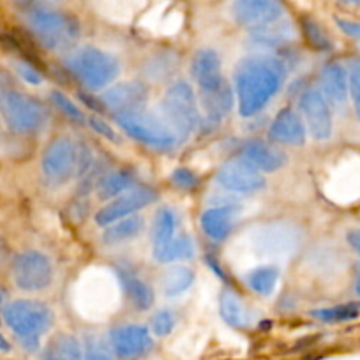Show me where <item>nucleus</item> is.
I'll return each mask as SVG.
<instances>
[{
	"label": "nucleus",
	"mask_w": 360,
	"mask_h": 360,
	"mask_svg": "<svg viewBox=\"0 0 360 360\" xmlns=\"http://www.w3.org/2000/svg\"><path fill=\"white\" fill-rule=\"evenodd\" d=\"M285 78L286 68L278 57L251 55L238 62L235 69V89L240 115L252 117L262 112L281 90Z\"/></svg>",
	"instance_id": "obj_1"
},
{
	"label": "nucleus",
	"mask_w": 360,
	"mask_h": 360,
	"mask_svg": "<svg viewBox=\"0 0 360 360\" xmlns=\"http://www.w3.org/2000/svg\"><path fill=\"white\" fill-rule=\"evenodd\" d=\"M2 316L8 327L15 332L22 346L29 352H37L41 338L53 325V313L39 300H13L2 309Z\"/></svg>",
	"instance_id": "obj_2"
},
{
	"label": "nucleus",
	"mask_w": 360,
	"mask_h": 360,
	"mask_svg": "<svg viewBox=\"0 0 360 360\" xmlns=\"http://www.w3.org/2000/svg\"><path fill=\"white\" fill-rule=\"evenodd\" d=\"M29 25L34 36L48 50H71L79 39V23L68 13L57 9L36 8L29 13Z\"/></svg>",
	"instance_id": "obj_3"
},
{
	"label": "nucleus",
	"mask_w": 360,
	"mask_h": 360,
	"mask_svg": "<svg viewBox=\"0 0 360 360\" xmlns=\"http://www.w3.org/2000/svg\"><path fill=\"white\" fill-rule=\"evenodd\" d=\"M161 119L173 131L176 140H186L198 127L196 96L188 82H176L166 90L161 101Z\"/></svg>",
	"instance_id": "obj_4"
},
{
	"label": "nucleus",
	"mask_w": 360,
	"mask_h": 360,
	"mask_svg": "<svg viewBox=\"0 0 360 360\" xmlns=\"http://www.w3.org/2000/svg\"><path fill=\"white\" fill-rule=\"evenodd\" d=\"M69 71L90 90H101L117 78L119 60L113 55L94 46H83L72 51L65 60Z\"/></svg>",
	"instance_id": "obj_5"
},
{
	"label": "nucleus",
	"mask_w": 360,
	"mask_h": 360,
	"mask_svg": "<svg viewBox=\"0 0 360 360\" xmlns=\"http://www.w3.org/2000/svg\"><path fill=\"white\" fill-rule=\"evenodd\" d=\"M0 113L6 126L16 134L36 133L48 119L46 110L37 99L16 90H4L0 94Z\"/></svg>",
	"instance_id": "obj_6"
},
{
	"label": "nucleus",
	"mask_w": 360,
	"mask_h": 360,
	"mask_svg": "<svg viewBox=\"0 0 360 360\" xmlns=\"http://www.w3.org/2000/svg\"><path fill=\"white\" fill-rule=\"evenodd\" d=\"M115 120L122 127L124 133L148 147L172 148L179 141L161 117L152 115L143 110L117 113Z\"/></svg>",
	"instance_id": "obj_7"
},
{
	"label": "nucleus",
	"mask_w": 360,
	"mask_h": 360,
	"mask_svg": "<svg viewBox=\"0 0 360 360\" xmlns=\"http://www.w3.org/2000/svg\"><path fill=\"white\" fill-rule=\"evenodd\" d=\"M79 148L69 138H57L44 150L41 172L48 184L58 188L78 173Z\"/></svg>",
	"instance_id": "obj_8"
},
{
	"label": "nucleus",
	"mask_w": 360,
	"mask_h": 360,
	"mask_svg": "<svg viewBox=\"0 0 360 360\" xmlns=\"http://www.w3.org/2000/svg\"><path fill=\"white\" fill-rule=\"evenodd\" d=\"M13 279L23 292H41L53 279V265L43 252L23 251L13 259Z\"/></svg>",
	"instance_id": "obj_9"
},
{
	"label": "nucleus",
	"mask_w": 360,
	"mask_h": 360,
	"mask_svg": "<svg viewBox=\"0 0 360 360\" xmlns=\"http://www.w3.org/2000/svg\"><path fill=\"white\" fill-rule=\"evenodd\" d=\"M252 245L258 255L279 258L295 251L299 245V233L295 228L285 223L265 224L252 233Z\"/></svg>",
	"instance_id": "obj_10"
},
{
	"label": "nucleus",
	"mask_w": 360,
	"mask_h": 360,
	"mask_svg": "<svg viewBox=\"0 0 360 360\" xmlns=\"http://www.w3.org/2000/svg\"><path fill=\"white\" fill-rule=\"evenodd\" d=\"M216 182L221 188L226 189V191L244 193V195H251V193H256L265 188V179H263L262 172L252 168L242 158L224 162L217 169Z\"/></svg>",
	"instance_id": "obj_11"
},
{
	"label": "nucleus",
	"mask_w": 360,
	"mask_h": 360,
	"mask_svg": "<svg viewBox=\"0 0 360 360\" xmlns=\"http://www.w3.org/2000/svg\"><path fill=\"white\" fill-rule=\"evenodd\" d=\"M233 16L237 23L252 32L283 20L285 4L281 0H237L233 4Z\"/></svg>",
	"instance_id": "obj_12"
},
{
	"label": "nucleus",
	"mask_w": 360,
	"mask_h": 360,
	"mask_svg": "<svg viewBox=\"0 0 360 360\" xmlns=\"http://www.w3.org/2000/svg\"><path fill=\"white\" fill-rule=\"evenodd\" d=\"M158 200V193L150 188H134L129 191L122 193L120 196L113 198L108 205L103 207L98 214H96V223L99 226H110L115 221L124 219V217L133 216L134 212L141 210L143 207L150 205Z\"/></svg>",
	"instance_id": "obj_13"
},
{
	"label": "nucleus",
	"mask_w": 360,
	"mask_h": 360,
	"mask_svg": "<svg viewBox=\"0 0 360 360\" xmlns=\"http://www.w3.org/2000/svg\"><path fill=\"white\" fill-rule=\"evenodd\" d=\"M304 124L314 140H328L332 134V113L320 90H306L299 101Z\"/></svg>",
	"instance_id": "obj_14"
},
{
	"label": "nucleus",
	"mask_w": 360,
	"mask_h": 360,
	"mask_svg": "<svg viewBox=\"0 0 360 360\" xmlns=\"http://www.w3.org/2000/svg\"><path fill=\"white\" fill-rule=\"evenodd\" d=\"M110 345L119 359L133 360L147 355L154 346L150 330L141 325H122L110 332Z\"/></svg>",
	"instance_id": "obj_15"
},
{
	"label": "nucleus",
	"mask_w": 360,
	"mask_h": 360,
	"mask_svg": "<svg viewBox=\"0 0 360 360\" xmlns=\"http://www.w3.org/2000/svg\"><path fill=\"white\" fill-rule=\"evenodd\" d=\"M101 101L106 108L115 112V115L143 110L145 101H147V86L141 82L117 83L101 96Z\"/></svg>",
	"instance_id": "obj_16"
},
{
	"label": "nucleus",
	"mask_w": 360,
	"mask_h": 360,
	"mask_svg": "<svg viewBox=\"0 0 360 360\" xmlns=\"http://www.w3.org/2000/svg\"><path fill=\"white\" fill-rule=\"evenodd\" d=\"M191 75L200 92H210L223 85L226 79L221 72V58L214 50H200L191 64Z\"/></svg>",
	"instance_id": "obj_17"
},
{
	"label": "nucleus",
	"mask_w": 360,
	"mask_h": 360,
	"mask_svg": "<svg viewBox=\"0 0 360 360\" xmlns=\"http://www.w3.org/2000/svg\"><path fill=\"white\" fill-rule=\"evenodd\" d=\"M269 138L276 143L304 145L306 143V124L299 113L285 108L270 124Z\"/></svg>",
	"instance_id": "obj_18"
},
{
	"label": "nucleus",
	"mask_w": 360,
	"mask_h": 360,
	"mask_svg": "<svg viewBox=\"0 0 360 360\" xmlns=\"http://www.w3.org/2000/svg\"><path fill=\"white\" fill-rule=\"evenodd\" d=\"M240 158L248 161L258 172H278L286 165V155L279 148L265 143V141H249L242 148Z\"/></svg>",
	"instance_id": "obj_19"
},
{
	"label": "nucleus",
	"mask_w": 360,
	"mask_h": 360,
	"mask_svg": "<svg viewBox=\"0 0 360 360\" xmlns=\"http://www.w3.org/2000/svg\"><path fill=\"white\" fill-rule=\"evenodd\" d=\"M321 94L328 105L341 106L348 99V72L338 62L327 64L321 71Z\"/></svg>",
	"instance_id": "obj_20"
},
{
	"label": "nucleus",
	"mask_w": 360,
	"mask_h": 360,
	"mask_svg": "<svg viewBox=\"0 0 360 360\" xmlns=\"http://www.w3.org/2000/svg\"><path fill=\"white\" fill-rule=\"evenodd\" d=\"M202 230L207 237L212 240L221 242L231 233L235 224V210L231 207H216V209H209L202 214Z\"/></svg>",
	"instance_id": "obj_21"
},
{
	"label": "nucleus",
	"mask_w": 360,
	"mask_h": 360,
	"mask_svg": "<svg viewBox=\"0 0 360 360\" xmlns=\"http://www.w3.org/2000/svg\"><path fill=\"white\" fill-rule=\"evenodd\" d=\"M200 101H202V108L205 110L207 119L212 120V122L223 120L233 108V94H231V89L226 82L216 90L200 92Z\"/></svg>",
	"instance_id": "obj_22"
},
{
	"label": "nucleus",
	"mask_w": 360,
	"mask_h": 360,
	"mask_svg": "<svg viewBox=\"0 0 360 360\" xmlns=\"http://www.w3.org/2000/svg\"><path fill=\"white\" fill-rule=\"evenodd\" d=\"M119 279L122 283L124 290H126L127 297H129V300L133 302V306L136 309H150L152 304H154V292H152L147 283H143L138 276H134L133 272H129L126 269L119 270Z\"/></svg>",
	"instance_id": "obj_23"
},
{
	"label": "nucleus",
	"mask_w": 360,
	"mask_h": 360,
	"mask_svg": "<svg viewBox=\"0 0 360 360\" xmlns=\"http://www.w3.org/2000/svg\"><path fill=\"white\" fill-rule=\"evenodd\" d=\"M43 360H83V346L75 335L58 334L44 348Z\"/></svg>",
	"instance_id": "obj_24"
},
{
	"label": "nucleus",
	"mask_w": 360,
	"mask_h": 360,
	"mask_svg": "<svg viewBox=\"0 0 360 360\" xmlns=\"http://www.w3.org/2000/svg\"><path fill=\"white\" fill-rule=\"evenodd\" d=\"M221 318L233 328H245L249 325V313L245 304L233 292H223L219 299Z\"/></svg>",
	"instance_id": "obj_25"
},
{
	"label": "nucleus",
	"mask_w": 360,
	"mask_h": 360,
	"mask_svg": "<svg viewBox=\"0 0 360 360\" xmlns=\"http://www.w3.org/2000/svg\"><path fill=\"white\" fill-rule=\"evenodd\" d=\"M134 184V175L129 169H117V172L108 173L101 179L98 188V195L101 200L117 198L122 193L129 191L131 186Z\"/></svg>",
	"instance_id": "obj_26"
},
{
	"label": "nucleus",
	"mask_w": 360,
	"mask_h": 360,
	"mask_svg": "<svg viewBox=\"0 0 360 360\" xmlns=\"http://www.w3.org/2000/svg\"><path fill=\"white\" fill-rule=\"evenodd\" d=\"M195 283V272L186 265H175L162 276V292L166 297H176L189 290Z\"/></svg>",
	"instance_id": "obj_27"
},
{
	"label": "nucleus",
	"mask_w": 360,
	"mask_h": 360,
	"mask_svg": "<svg viewBox=\"0 0 360 360\" xmlns=\"http://www.w3.org/2000/svg\"><path fill=\"white\" fill-rule=\"evenodd\" d=\"M143 219L138 216H129L124 217V219L115 221L110 226H106L105 238L103 240L106 244H120V242L131 240V238L138 237L143 230Z\"/></svg>",
	"instance_id": "obj_28"
},
{
	"label": "nucleus",
	"mask_w": 360,
	"mask_h": 360,
	"mask_svg": "<svg viewBox=\"0 0 360 360\" xmlns=\"http://www.w3.org/2000/svg\"><path fill=\"white\" fill-rule=\"evenodd\" d=\"M279 279V269L274 265H262L256 266L245 276V281H248V286L256 292L258 295L269 297L270 293L276 290V285H278Z\"/></svg>",
	"instance_id": "obj_29"
},
{
	"label": "nucleus",
	"mask_w": 360,
	"mask_h": 360,
	"mask_svg": "<svg viewBox=\"0 0 360 360\" xmlns=\"http://www.w3.org/2000/svg\"><path fill=\"white\" fill-rule=\"evenodd\" d=\"M176 230V216L172 209H159L154 217V228H152V242H154V249L162 248L168 242H172Z\"/></svg>",
	"instance_id": "obj_30"
},
{
	"label": "nucleus",
	"mask_w": 360,
	"mask_h": 360,
	"mask_svg": "<svg viewBox=\"0 0 360 360\" xmlns=\"http://www.w3.org/2000/svg\"><path fill=\"white\" fill-rule=\"evenodd\" d=\"M195 255V244L189 237L180 235L175 237L172 242H168L162 248L154 249V258L161 263L179 262V259H188Z\"/></svg>",
	"instance_id": "obj_31"
},
{
	"label": "nucleus",
	"mask_w": 360,
	"mask_h": 360,
	"mask_svg": "<svg viewBox=\"0 0 360 360\" xmlns=\"http://www.w3.org/2000/svg\"><path fill=\"white\" fill-rule=\"evenodd\" d=\"M290 39H292V29L283 20L263 27V29L252 30V41H256L262 46H281Z\"/></svg>",
	"instance_id": "obj_32"
},
{
	"label": "nucleus",
	"mask_w": 360,
	"mask_h": 360,
	"mask_svg": "<svg viewBox=\"0 0 360 360\" xmlns=\"http://www.w3.org/2000/svg\"><path fill=\"white\" fill-rule=\"evenodd\" d=\"M83 360H117L112 345L96 334H90L83 339Z\"/></svg>",
	"instance_id": "obj_33"
},
{
	"label": "nucleus",
	"mask_w": 360,
	"mask_h": 360,
	"mask_svg": "<svg viewBox=\"0 0 360 360\" xmlns=\"http://www.w3.org/2000/svg\"><path fill=\"white\" fill-rule=\"evenodd\" d=\"M360 306L359 304H345V306L327 307V309L313 311V316L316 320L325 321V323H339V321H348L359 316Z\"/></svg>",
	"instance_id": "obj_34"
},
{
	"label": "nucleus",
	"mask_w": 360,
	"mask_h": 360,
	"mask_svg": "<svg viewBox=\"0 0 360 360\" xmlns=\"http://www.w3.org/2000/svg\"><path fill=\"white\" fill-rule=\"evenodd\" d=\"M302 32L306 36V41L314 48V50H330V39L323 32L320 25L311 18H302Z\"/></svg>",
	"instance_id": "obj_35"
},
{
	"label": "nucleus",
	"mask_w": 360,
	"mask_h": 360,
	"mask_svg": "<svg viewBox=\"0 0 360 360\" xmlns=\"http://www.w3.org/2000/svg\"><path fill=\"white\" fill-rule=\"evenodd\" d=\"M51 101H53V105L57 106V108L60 110L64 115H68L69 119L76 120V122H83V120H85V115H83L82 110H79L78 106H76L75 103L68 98V96L62 94V92H58V90L51 92Z\"/></svg>",
	"instance_id": "obj_36"
},
{
	"label": "nucleus",
	"mask_w": 360,
	"mask_h": 360,
	"mask_svg": "<svg viewBox=\"0 0 360 360\" xmlns=\"http://www.w3.org/2000/svg\"><path fill=\"white\" fill-rule=\"evenodd\" d=\"M348 89H349V96H352L353 99L355 112L360 119V58H356V60H353L352 64H349Z\"/></svg>",
	"instance_id": "obj_37"
},
{
	"label": "nucleus",
	"mask_w": 360,
	"mask_h": 360,
	"mask_svg": "<svg viewBox=\"0 0 360 360\" xmlns=\"http://www.w3.org/2000/svg\"><path fill=\"white\" fill-rule=\"evenodd\" d=\"M175 321L176 320H175V316H173L172 311L162 309V311H159V313L154 314L150 328L155 335L162 338V335H168L169 332L173 330V327H175Z\"/></svg>",
	"instance_id": "obj_38"
},
{
	"label": "nucleus",
	"mask_w": 360,
	"mask_h": 360,
	"mask_svg": "<svg viewBox=\"0 0 360 360\" xmlns=\"http://www.w3.org/2000/svg\"><path fill=\"white\" fill-rule=\"evenodd\" d=\"M172 182L179 189H193L198 184V176L188 168H176L172 173Z\"/></svg>",
	"instance_id": "obj_39"
},
{
	"label": "nucleus",
	"mask_w": 360,
	"mask_h": 360,
	"mask_svg": "<svg viewBox=\"0 0 360 360\" xmlns=\"http://www.w3.org/2000/svg\"><path fill=\"white\" fill-rule=\"evenodd\" d=\"M86 122H89V126L92 127L96 133L101 134V136L108 138V140H112V141H119V134L113 131V127L110 126V124H106L105 120L99 119V117H94V115L89 117V120H86Z\"/></svg>",
	"instance_id": "obj_40"
},
{
	"label": "nucleus",
	"mask_w": 360,
	"mask_h": 360,
	"mask_svg": "<svg viewBox=\"0 0 360 360\" xmlns=\"http://www.w3.org/2000/svg\"><path fill=\"white\" fill-rule=\"evenodd\" d=\"M16 71H18V75L22 76L27 83H30V85H39V83L43 82L41 72L37 71L36 68H32L30 64H27V62H18V64H16Z\"/></svg>",
	"instance_id": "obj_41"
},
{
	"label": "nucleus",
	"mask_w": 360,
	"mask_h": 360,
	"mask_svg": "<svg viewBox=\"0 0 360 360\" xmlns=\"http://www.w3.org/2000/svg\"><path fill=\"white\" fill-rule=\"evenodd\" d=\"M335 23H338V27L346 34V36L360 39V22L346 18H335Z\"/></svg>",
	"instance_id": "obj_42"
},
{
	"label": "nucleus",
	"mask_w": 360,
	"mask_h": 360,
	"mask_svg": "<svg viewBox=\"0 0 360 360\" xmlns=\"http://www.w3.org/2000/svg\"><path fill=\"white\" fill-rule=\"evenodd\" d=\"M348 242L352 244V248L355 249L360 255V230H353L348 233Z\"/></svg>",
	"instance_id": "obj_43"
},
{
	"label": "nucleus",
	"mask_w": 360,
	"mask_h": 360,
	"mask_svg": "<svg viewBox=\"0 0 360 360\" xmlns=\"http://www.w3.org/2000/svg\"><path fill=\"white\" fill-rule=\"evenodd\" d=\"M8 85H9V78L4 75V72H0V94H2L4 90H9Z\"/></svg>",
	"instance_id": "obj_44"
},
{
	"label": "nucleus",
	"mask_w": 360,
	"mask_h": 360,
	"mask_svg": "<svg viewBox=\"0 0 360 360\" xmlns=\"http://www.w3.org/2000/svg\"><path fill=\"white\" fill-rule=\"evenodd\" d=\"M11 349V346H9L8 339L4 338V335L0 334V352H9Z\"/></svg>",
	"instance_id": "obj_45"
},
{
	"label": "nucleus",
	"mask_w": 360,
	"mask_h": 360,
	"mask_svg": "<svg viewBox=\"0 0 360 360\" xmlns=\"http://www.w3.org/2000/svg\"><path fill=\"white\" fill-rule=\"evenodd\" d=\"M346 2H349V4H360V0H346Z\"/></svg>",
	"instance_id": "obj_46"
}]
</instances>
